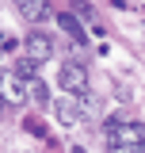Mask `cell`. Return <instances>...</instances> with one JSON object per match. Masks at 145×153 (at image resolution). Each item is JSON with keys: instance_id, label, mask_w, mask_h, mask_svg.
<instances>
[{"instance_id": "obj_5", "label": "cell", "mask_w": 145, "mask_h": 153, "mask_svg": "<svg viewBox=\"0 0 145 153\" xmlns=\"http://www.w3.org/2000/svg\"><path fill=\"white\" fill-rule=\"evenodd\" d=\"M4 100H8V103H16V107L27 100V84H23V80H19L12 69L4 73Z\"/></svg>"}, {"instance_id": "obj_4", "label": "cell", "mask_w": 145, "mask_h": 153, "mask_svg": "<svg viewBox=\"0 0 145 153\" xmlns=\"http://www.w3.org/2000/svg\"><path fill=\"white\" fill-rule=\"evenodd\" d=\"M54 115L61 126H76V123H84V107L76 103V100H61V103H54Z\"/></svg>"}, {"instance_id": "obj_6", "label": "cell", "mask_w": 145, "mask_h": 153, "mask_svg": "<svg viewBox=\"0 0 145 153\" xmlns=\"http://www.w3.org/2000/svg\"><path fill=\"white\" fill-rule=\"evenodd\" d=\"M19 16L31 19V23H38L42 16H50V8H46V4H38V0H27V4H19Z\"/></svg>"}, {"instance_id": "obj_9", "label": "cell", "mask_w": 145, "mask_h": 153, "mask_svg": "<svg viewBox=\"0 0 145 153\" xmlns=\"http://www.w3.org/2000/svg\"><path fill=\"white\" fill-rule=\"evenodd\" d=\"M76 153H80V149H76Z\"/></svg>"}, {"instance_id": "obj_1", "label": "cell", "mask_w": 145, "mask_h": 153, "mask_svg": "<svg viewBox=\"0 0 145 153\" xmlns=\"http://www.w3.org/2000/svg\"><path fill=\"white\" fill-rule=\"evenodd\" d=\"M107 153H145V126L130 119H111L107 123Z\"/></svg>"}, {"instance_id": "obj_2", "label": "cell", "mask_w": 145, "mask_h": 153, "mask_svg": "<svg viewBox=\"0 0 145 153\" xmlns=\"http://www.w3.org/2000/svg\"><path fill=\"white\" fill-rule=\"evenodd\" d=\"M57 84H61L69 96L88 92V69H84L80 61H61V69H57Z\"/></svg>"}, {"instance_id": "obj_3", "label": "cell", "mask_w": 145, "mask_h": 153, "mask_svg": "<svg viewBox=\"0 0 145 153\" xmlns=\"http://www.w3.org/2000/svg\"><path fill=\"white\" fill-rule=\"evenodd\" d=\"M27 57H31V61H50V57H54V38L35 31V35L27 38Z\"/></svg>"}, {"instance_id": "obj_7", "label": "cell", "mask_w": 145, "mask_h": 153, "mask_svg": "<svg viewBox=\"0 0 145 153\" xmlns=\"http://www.w3.org/2000/svg\"><path fill=\"white\" fill-rule=\"evenodd\" d=\"M35 69H38V61H31V57H19L16 61V76L27 84V80H35Z\"/></svg>"}, {"instance_id": "obj_8", "label": "cell", "mask_w": 145, "mask_h": 153, "mask_svg": "<svg viewBox=\"0 0 145 153\" xmlns=\"http://www.w3.org/2000/svg\"><path fill=\"white\" fill-rule=\"evenodd\" d=\"M57 19H61V27H65V31H69V35L76 38V42H84V31H80V23H76V19H72L69 12H61V16H57Z\"/></svg>"}]
</instances>
